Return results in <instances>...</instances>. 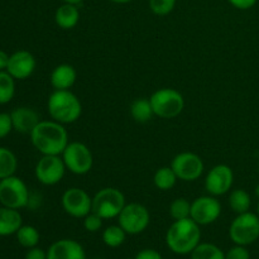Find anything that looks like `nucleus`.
Segmentation results:
<instances>
[{"mask_svg": "<svg viewBox=\"0 0 259 259\" xmlns=\"http://www.w3.org/2000/svg\"><path fill=\"white\" fill-rule=\"evenodd\" d=\"M33 147L42 156H61L70 143L65 125L55 120H40L29 134Z\"/></svg>", "mask_w": 259, "mask_h": 259, "instance_id": "obj_1", "label": "nucleus"}, {"mask_svg": "<svg viewBox=\"0 0 259 259\" xmlns=\"http://www.w3.org/2000/svg\"><path fill=\"white\" fill-rule=\"evenodd\" d=\"M201 240V230L196 222L187 218L175 220L166 233V244L176 254H189Z\"/></svg>", "mask_w": 259, "mask_h": 259, "instance_id": "obj_2", "label": "nucleus"}, {"mask_svg": "<svg viewBox=\"0 0 259 259\" xmlns=\"http://www.w3.org/2000/svg\"><path fill=\"white\" fill-rule=\"evenodd\" d=\"M47 110L52 120L66 125L80 119L82 105L71 90H55L48 98Z\"/></svg>", "mask_w": 259, "mask_h": 259, "instance_id": "obj_3", "label": "nucleus"}, {"mask_svg": "<svg viewBox=\"0 0 259 259\" xmlns=\"http://www.w3.org/2000/svg\"><path fill=\"white\" fill-rule=\"evenodd\" d=\"M149 101L154 115L162 119L176 118L185 109L184 96L176 89H159L152 94Z\"/></svg>", "mask_w": 259, "mask_h": 259, "instance_id": "obj_4", "label": "nucleus"}, {"mask_svg": "<svg viewBox=\"0 0 259 259\" xmlns=\"http://www.w3.org/2000/svg\"><path fill=\"white\" fill-rule=\"evenodd\" d=\"M125 205V196L115 187H104L93 197V212L101 219L118 218Z\"/></svg>", "mask_w": 259, "mask_h": 259, "instance_id": "obj_5", "label": "nucleus"}, {"mask_svg": "<svg viewBox=\"0 0 259 259\" xmlns=\"http://www.w3.org/2000/svg\"><path fill=\"white\" fill-rule=\"evenodd\" d=\"M29 190L22 179L15 175L0 180V204L19 210L29 204Z\"/></svg>", "mask_w": 259, "mask_h": 259, "instance_id": "obj_6", "label": "nucleus"}, {"mask_svg": "<svg viewBox=\"0 0 259 259\" xmlns=\"http://www.w3.org/2000/svg\"><path fill=\"white\" fill-rule=\"evenodd\" d=\"M61 157L66 168L77 176L89 174L94 166V157L90 148L81 142H70Z\"/></svg>", "mask_w": 259, "mask_h": 259, "instance_id": "obj_7", "label": "nucleus"}, {"mask_svg": "<svg viewBox=\"0 0 259 259\" xmlns=\"http://www.w3.org/2000/svg\"><path fill=\"white\" fill-rule=\"evenodd\" d=\"M229 237L237 245H249L259 238V217L253 212L238 214L229 228Z\"/></svg>", "mask_w": 259, "mask_h": 259, "instance_id": "obj_8", "label": "nucleus"}, {"mask_svg": "<svg viewBox=\"0 0 259 259\" xmlns=\"http://www.w3.org/2000/svg\"><path fill=\"white\" fill-rule=\"evenodd\" d=\"M151 222V215L144 205L138 202L126 204L118 217V223L126 234L136 235L144 232Z\"/></svg>", "mask_w": 259, "mask_h": 259, "instance_id": "obj_9", "label": "nucleus"}, {"mask_svg": "<svg viewBox=\"0 0 259 259\" xmlns=\"http://www.w3.org/2000/svg\"><path fill=\"white\" fill-rule=\"evenodd\" d=\"M171 168L176 174L177 179L185 182L196 181L204 174V162L201 157L192 152H182L175 156L171 162Z\"/></svg>", "mask_w": 259, "mask_h": 259, "instance_id": "obj_10", "label": "nucleus"}, {"mask_svg": "<svg viewBox=\"0 0 259 259\" xmlns=\"http://www.w3.org/2000/svg\"><path fill=\"white\" fill-rule=\"evenodd\" d=\"M66 169L61 156H42L35 164L34 175L38 182L45 186H55L62 181Z\"/></svg>", "mask_w": 259, "mask_h": 259, "instance_id": "obj_11", "label": "nucleus"}, {"mask_svg": "<svg viewBox=\"0 0 259 259\" xmlns=\"http://www.w3.org/2000/svg\"><path fill=\"white\" fill-rule=\"evenodd\" d=\"M61 204L70 217L77 219H83L93 211V197L80 187L66 190L61 199Z\"/></svg>", "mask_w": 259, "mask_h": 259, "instance_id": "obj_12", "label": "nucleus"}, {"mask_svg": "<svg viewBox=\"0 0 259 259\" xmlns=\"http://www.w3.org/2000/svg\"><path fill=\"white\" fill-rule=\"evenodd\" d=\"M234 174L228 164H217L212 167L205 179V190L211 196H223L232 190Z\"/></svg>", "mask_w": 259, "mask_h": 259, "instance_id": "obj_13", "label": "nucleus"}, {"mask_svg": "<svg viewBox=\"0 0 259 259\" xmlns=\"http://www.w3.org/2000/svg\"><path fill=\"white\" fill-rule=\"evenodd\" d=\"M222 214V204L215 196H200L191 202V219L197 224L209 225L217 222Z\"/></svg>", "mask_w": 259, "mask_h": 259, "instance_id": "obj_14", "label": "nucleus"}, {"mask_svg": "<svg viewBox=\"0 0 259 259\" xmlns=\"http://www.w3.org/2000/svg\"><path fill=\"white\" fill-rule=\"evenodd\" d=\"M37 66L35 57L29 51L20 50L10 55L7 71L15 80H25L33 75Z\"/></svg>", "mask_w": 259, "mask_h": 259, "instance_id": "obj_15", "label": "nucleus"}, {"mask_svg": "<svg viewBox=\"0 0 259 259\" xmlns=\"http://www.w3.org/2000/svg\"><path fill=\"white\" fill-rule=\"evenodd\" d=\"M47 259H86L82 245L72 239H61L53 243L47 252Z\"/></svg>", "mask_w": 259, "mask_h": 259, "instance_id": "obj_16", "label": "nucleus"}, {"mask_svg": "<svg viewBox=\"0 0 259 259\" xmlns=\"http://www.w3.org/2000/svg\"><path fill=\"white\" fill-rule=\"evenodd\" d=\"M13 121V128L15 132L22 134H30L33 129L39 123V115L35 110L28 106H19L10 113Z\"/></svg>", "mask_w": 259, "mask_h": 259, "instance_id": "obj_17", "label": "nucleus"}, {"mask_svg": "<svg viewBox=\"0 0 259 259\" xmlns=\"http://www.w3.org/2000/svg\"><path fill=\"white\" fill-rule=\"evenodd\" d=\"M77 72L75 67L68 63H62L53 68L51 72V85L55 90H70L76 82Z\"/></svg>", "mask_w": 259, "mask_h": 259, "instance_id": "obj_18", "label": "nucleus"}, {"mask_svg": "<svg viewBox=\"0 0 259 259\" xmlns=\"http://www.w3.org/2000/svg\"><path fill=\"white\" fill-rule=\"evenodd\" d=\"M22 225V215L18 210L5 206L0 207V237L17 234Z\"/></svg>", "mask_w": 259, "mask_h": 259, "instance_id": "obj_19", "label": "nucleus"}, {"mask_svg": "<svg viewBox=\"0 0 259 259\" xmlns=\"http://www.w3.org/2000/svg\"><path fill=\"white\" fill-rule=\"evenodd\" d=\"M78 20H80V10H78L77 5L75 4L65 3L61 7H58L55 13L56 24L63 30L75 28L77 25Z\"/></svg>", "mask_w": 259, "mask_h": 259, "instance_id": "obj_20", "label": "nucleus"}, {"mask_svg": "<svg viewBox=\"0 0 259 259\" xmlns=\"http://www.w3.org/2000/svg\"><path fill=\"white\" fill-rule=\"evenodd\" d=\"M129 111H131L132 118H133L137 123H147V121H149L154 116L151 101H149V99L146 98L136 99V100L131 104Z\"/></svg>", "mask_w": 259, "mask_h": 259, "instance_id": "obj_21", "label": "nucleus"}, {"mask_svg": "<svg viewBox=\"0 0 259 259\" xmlns=\"http://www.w3.org/2000/svg\"><path fill=\"white\" fill-rule=\"evenodd\" d=\"M18 168V159L14 152L0 147V180L13 176Z\"/></svg>", "mask_w": 259, "mask_h": 259, "instance_id": "obj_22", "label": "nucleus"}, {"mask_svg": "<svg viewBox=\"0 0 259 259\" xmlns=\"http://www.w3.org/2000/svg\"><path fill=\"white\" fill-rule=\"evenodd\" d=\"M177 180L179 179H177L176 174L171 168V166L161 167V168H158L154 172L153 184L161 191H168V190H171L176 185Z\"/></svg>", "mask_w": 259, "mask_h": 259, "instance_id": "obj_23", "label": "nucleus"}, {"mask_svg": "<svg viewBox=\"0 0 259 259\" xmlns=\"http://www.w3.org/2000/svg\"><path fill=\"white\" fill-rule=\"evenodd\" d=\"M250 205H252V199H250V195L245 190L237 189L229 195V206L237 214L249 211Z\"/></svg>", "mask_w": 259, "mask_h": 259, "instance_id": "obj_24", "label": "nucleus"}, {"mask_svg": "<svg viewBox=\"0 0 259 259\" xmlns=\"http://www.w3.org/2000/svg\"><path fill=\"white\" fill-rule=\"evenodd\" d=\"M15 95V78L5 71H0V105L10 103Z\"/></svg>", "mask_w": 259, "mask_h": 259, "instance_id": "obj_25", "label": "nucleus"}, {"mask_svg": "<svg viewBox=\"0 0 259 259\" xmlns=\"http://www.w3.org/2000/svg\"><path fill=\"white\" fill-rule=\"evenodd\" d=\"M191 259H225V254L218 245L200 243L191 252Z\"/></svg>", "mask_w": 259, "mask_h": 259, "instance_id": "obj_26", "label": "nucleus"}, {"mask_svg": "<svg viewBox=\"0 0 259 259\" xmlns=\"http://www.w3.org/2000/svg\"><path fill=\"white\" fill-rule=\"evenodd\" d=\"M126 233L120 225H110L103 233V240L108 247L118 248L125 242Z\"/></svg>", "mask_w": 259, "mask_h": 259, "instance_id": "obj_27", "label": "nucleus"}, {"mask_svg": "<svg viewBox=\"0 0 259 259\" xmlns=\"http://www.w3.org/2000/svg\"><path fill=\"white\" fill-rule=\"evenodd\" d=\"M17 239L25 248H34L39 242V233L32 225H22L17 232Z\"/></svg>", "mask_w": 259, "mask_h": 259, "instance_id": "obj_28", "label": "nucleus"}, {"mask_svg": "<svg viewBox=\"0 0 259 259\" xmlns=\"http://www.w3.org/2000/svg\"><path fill=\"white\" fill-rule=\"evenodd\" d=\"M169 215L174 220L187 219L191 217V202L184 197L175 199L169 205Z\"/></svg>", "mask_w": 259, "mask_h": 259, "instance_id": "obj_29", "label": "nucleus"}, {"mask_svg": "<svg viewBox=\"0 0 259 259\" xmlns=\"http://www.w3.org/2000/svg\"><path fill=\"white\" fill-rule=\"evenodd\" d=\"M177 0H149V8L156 15H168L175 9Z\"/></svg>", "mask_w": 259, "mask_h": 259, "instance_id": "obj_30", "label": "nucleus"}, {"mask_svg": "<svg viewBox=\"0 0 259 259\" xmlns=\"http://www.w3.org/2000/svg\"><path fill=\"white\" fill-rule=\"evenodd\" d=\"M103 220L104 219H101L98 214L91 211L90 214L86 215V217L83 218V228H85L88 232L95 233L101 229V227H103Z\"/></svg>", "mask_w": 259, "mask_h": 259, "instance_id": "obj_31", "label": "nucleus"}, {"mask_svg": "<svg viewBox=\"0 0 259 259\" xmlns=\"http://www.w3.org/2000/svg\"><path fill=\"white\" fill-rule=\"evenodd\" d=\"M13 129L14 128L10 113H0V139L9 136Z\"/></svg>", "mask_w": 259, "mask_h": 259, "instance_id": "obj_32", "label": "nucleus"}, {"mask_svg": "<svg viewBox=\"0 0 259 259\" xmlns=\"http://www.w3.org/2000/svg\"><path fill=\"white\" fill-rule=\"evenodd\" d=\"M225 259H250V254L244 245H235L228 250Z\"/></svg>", "mask_w": 259, "mask_h": 259, "instance_id": "obj_33", "label": "nucleus"}, {"mask_svg": "<svg viewBox=\"0 0 259 259\" xmlns=\"http://www.w3.org/2000/svg\"><path fill=\"white\" fill-rule=\"evenodd\" d=\"M234 8L239 10H248L257 4L258 0H228Z\"/></svg>", "mask_w": 259, "mask_h": 259, "instance_id": "obj_34", "label": "nucleus"}, {"mask_svg": "<svg viewBox=\"0 0 259 259\" xmlns=\"http://www.w3.org/2000/svg\"><path fill=\"white\" fill-rule=\"evenodd\" d=\"M134 259H162V255L154 249H143L136 255Z\"/></svg>", "mask_w": 259, "mask_h": 259, "instance_id": "obj_35", "label": "nucleus"}, {"mask_svg": "<svg viewBox=\"0 0 259 259\" xmlns=\"http://www.w3.org/2000/svg\"><path fill=\"white\" fill-rule=\"evenodd\" d=\"M25 259H47V253L37 247L30 248L29 252L25 254Z\"/></svg>", "mask_w": 259, "mask_h": 259, "instance_id": "obj_36", "label": "nucleus"}, {"mask_svg": "<svg viewBox=\"0 0 259 259\" xmlns=\"http://www.w3.org/2000/svg\"><path fill=\"white\" fill-rule=\"evenodd\" d=\"M9 57H10V56L8 55L5 51L0 50V71L7 70L8 63H9Z\"/></svg>", "mask_w": 259, "mask_h": 259, "instance_id": "obj_37", "label": "nucleus"}, {"mask_svg": "<svg viewBox=\"0 0 259 259\" xmlns=\"http://www.w3.org/2000/svg\"><path fill=\"white\" fill-rule=\"evenodd\" d=\"M111 3H115V4H126V3H131L132 0H110Z\"/></svg>", "mask_w": 259, "mask_h": 259, "instance_id": "obj_38", "label": "nucleus"}, {"mask_svg": "<svg viewBox=\"0 0 259 259\" xmlns=\"http://www.w3.org/2000/svg\"><path fill=\"white\" fill-rule=\"evenodd\" d=\"M63 2L68 3V4H75V5H77V4H80V3L82 2V0H63Z\"/></svg>", "mask_w": 259, "mask_h": 259, "instance_id": "obj_39", "label": "nucleus"}, {"mask_svg": "<svg viewBox=\"0 0 259 259\" xmlns=\"http://www.w3.org/2000/svg\"><path fill=\"white\" fill-rule=\"evenodd\" d=\"M254 194H255V196L258 197L259 199V184L257 185V186H255V190H254Z\"/></svg>", "mask_w": 259, "mask_h": 259, "instance_id": "obj_40", "label": "nucleus"}, {"mask_svg": "<svg viewBox=\"0 0 259 259\" xmlns=\"http://www.w3.org/2000/svg\"><path fill=\"white\" fill-rule=\"evenodd\" d=\"M257 215L259 217V202H258V206H257Z\"/></svg>", "mask_w": 259, "mask_h": 259, "instance_id": "obj_41", "label": "nucleus"}, {"mask_svg": "<svg viewBox=\"0 0 259 259\" xmlns=\"http://www.w3.org/2000/svg\"><path fill=\"white\" fill-rule=\"evenodd\" d=\"M258 174H259V162H258Z\"/></svg>", "mask_w": 259, "mask_h": 259, "instance_id": "obj_42", "label": "nucleus"}, {"mask_svg": "<svg viewBox=\"0 0 259 259\" xmlns=\"http://www.w3.org/2000/svg\"><path fill=\"white\" fill-rule=\"evenodd\" d=\"M126 259H131V258H126Z\"/></svg>", "mask_w": 259, "mask_h": 259, "instance_id": "obj_43", "label": "nucleus"}]
</instances>
